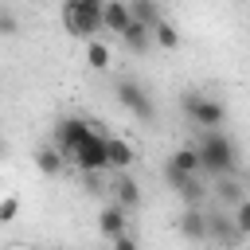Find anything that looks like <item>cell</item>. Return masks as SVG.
<instances>
[{
	"mask_svg": "<svg viewBox=\"0 0 250 250\" xmlns=\"http://www.w3.org/2000/svg\"><path fill=\"white\" fill-rule=\"evenodd\" d=\"M195 148H199L203 172H211V176H230L238 168V148H234V141L223 129H203V137H199Z\"/></svg>",
	"mask_w": 250,
	"mask_h": 250,
	"instance_id": "1",
	"label": "cell"
},
{
	"mask_svg": "<svg viewBox=\"0 0 250 250\" xmlns=\"http://www.w3.org/2000/svg\"><path fill=\"white\" fill-rule=\"evenodd\" d=\"M62 27H66L74 39H94V31L105 27V4L62 0Z\"/></svg>",
	"mask_w": 250,
	"mask_h": 250,
	"instance_id": "2",
	"label": "cell"
},
{
	"mask_svg": "<svg viewBox=\"0 0 250 250\" xmlns=\"http://www.w3.org/2000/svg\"><path fill=\"white\" fill-rule=\"evenodd\" d=\"M180 105H184V113L191 117V125H199V129H219V125L227 121V105H223L219 98H207V94L188 90V94L180 98Z\"/></svg>",
	"mask_w": 250,
	"mask_h": 250,
	"instance_id": "3",
	"label": "cell"
},
{
	"mask_svg": "<svg viewBox=\"0 0 250 250\" xmlns=\"http://www.w3.org/2000/svg\"><path fill=\"white\" fill-rule=\"evenodd\" d=\"M70 160H74L82 172H105V168H109V137L102 133V125H94V133L70 152Z\"/></svg>",
	"mask_w": 250,
	"mask_h": 250,
	"instance_id": "4",
	"label": "cell"
},
{
	"mask_svg": "<svg viewBox=\"0 0 250 250\" xmlns=\"http://www.w3.org/2000/svg\"><path fill=\"white\" fill-rule=\"evenodd\" d=\"M117 102H121L133 117H141V121H152V117H156L152 98H148V94H145V86H141V82H133V78H121V82H117Z\"/></svg>",
	"mask_w": 250,
	"mask_h": 250,
	"instance_id": "5",
	"label": "cell"
},
{
	"mask_svg": "<svg viewBox=\"0 0 250 250\" xmlns=\"http://www.w3.org/2000/svg\"><path fill=\"white\" fill-rule=\"evenodd\" d=\"M94 125H98V121H86V117H62V121L55 125V137H51V141H55V145L66 152V160H70V152L94 133Z\"/></svg>",
	"mask_w": 250,
	"mask_h": 250,
	"instance_id": "6",
	"label": "cell"
},
{
	"mask_svg": "<svg viewBox=\"0 0 250 250\" xmlns=\"http://www.w3.org/2000/svg\"><path fill=\"white\" fill-rule=\"evenodd\" d=\"M176 230H180L184 238H191V242H207V238H211V219H207L199 207H188V211L180 215Z\"/></svg>",
	"mask_w": 250,
	"mask_h": 250,
	"instance_id": "7",
	"label": "cell"
},
{
	"mask_svg": "<svg viewBox=\"0 0 250 250\" xmlns=\"http://www.w3.org/2000/svg\"><path fill=\"white\" fill-rule=\"evenodd\" d=\"M117 39H121V43H125V51H133V55H145V51L156 43L152 27H148V23H141V20H133V23H129V27L117 35Z\"/></svg>",
	"mask_w": 250,
	"mask_h": 250,
	"instance_id": "8",
	"label": "cell"
},
{
	"mask_svg": "<svg viewBox=\"0 0 250 250\" xmlns=\"http://www.w3.org/2000/svg\"><path fill=\"white\" fill-rule=\"evenodd\" d=\"M125 223H129V207H121L117 199H113L109 207H102V215H98V230H102L109 242H113V238L125 230Z\"/></svg>",
	"mask_w": 250,
	"mask_h": 250,
	"instance_id": "9",
	"label": "cell"
},
{
	"mask_svg": "<svg viewBox=\"0 0 250 250\" xmlns=\"http://www.w3.org/2000/svg\"><path fill=\"white\" fill-rule=\"evenodd\" d=\"M109 191H113V199H117L121 207H129V211H133V207L141 203V184H137V180H133L129 172H121V176H117V180L109 184Z\"/></svg>",
	"mask_w": 250,
	"mask_h": 250,
	"instance_id": "10",
	"label": "cell"
},
{
	"mask_svg": "<svg viewBox=\"0 0 250 250\" xmlns=\"http://www.w3.org/2000/svg\"><path fill=\"white\" fill-rule=\"evenodd\" d=\"M129 23H133V8H129V0H105V31L121 35Z\"/></svg>",
	"mask_w": 250,
	"mask_h": 250,
	"instance_id": "11",
	"label": "cell"
},
{
	"mask_svg": "<svg viewBox=\"0 0 250 250\" xmlns=\"http://www.w3.org/2000/svg\"><path fill=\"white\" fill-rule=\"evenodd\" d=\"M211 219V238L215 242H223V246H234V242H242L246 234L238 230V223L234 219H227V215H207Z\"/></svg>",
	"mask_w": 250,
	"mask_h": 250,
	"instance_id": "12",
	"label": "cell"
},
{
	"mask_svg": "<svg viewBox=\"0 0 250 250\" xmlns=\"http://www.w3.org/2000/svg\"><path fill=\"white\" fill-rule=\"evenodd\" d=\"M62 160H66V152L51 141V145H43L39 152H35V168L43 172V176H59L62 172Z\"/></svg>",
	"mask_w": 250,
	"mask_h": 250,
	"instance_id": "13",
	"label": "cell"
},
{
	"mask_svg": "<svg viewBox=\"0 0 250 250\" xmlns=\"http://www.w3.org/2000/svg\"><path fill=\"white\" fill-rule=\"evenodd\" d=\"M137 160V148L125 141V137H109V168H117V172H125L129 164Z\"/></svg>",
	"mask_w": 250,
	"mask_h": 250,
	"instance_id": "14",
	"label": "cell"
},
{
	"mask_svg": "<svg viewBox=\"0 0 250 250\" xmlns=\"http://www.w3.org/2000/svg\"><path fill=\"white\" fill-rule=\"evenodd\" d=\"M168 164H176L180 172H203V160H199V148L195 145H184L168 156Z\"/></svg>",
	"mask_w": 250,
	"mask_h": 250,
	"instance_id": "15",
	"label": "cell"
},
{
	"mask_svg": "<svg viewBox=\"0 0 250 250\" xmlns=\"http://www.w3.org/2000/svg\"><path fill=\"white\" fill-rule=\"evenodd\" d=\"M129 8H133V20H141V23H148V27H156L164 16H160V8H156V0H129Z\"/></svg>",
	"mask_w": 250,
	"mask_h": 250,
	"instance_id": "16",
	"label": "cell"
},
{
	"mask_svg": "<svg viewBox=\"0 0 250 250\" xmlns=\"http://www.w3.org/2000/svg\"><path fill=\"white\" fill-rule=\"evenodd\" d=\"M152 35H156V47H164V51H176V47H180V27L168 23V20H160V23L152 27Z\"/></svg>",
	"mask_w": 250,
	"mask_h": 250,
	"instance_id": "17",
	"label": "cell"
},
{
	"mask_svg": "<svg viewBox=\"0 0 250 250\" xmlns=\"http://www.w3.org/2000/svg\"><path fill=\"white\" fill-rule=\"evenodd\" d=\"M86 62H90L94 70H105V66H109V47H105L102 39H86Z\"/></svg>",
	"mask_w": 250,
	"mask_h": 250,
	"instance_id": "18",
	"label": "cell"
},
{
	"mask_svg": "<svg viewBox=\"0 0 250 250\" xmlns=\"http://www.w3.org/2000/svg\"><path fill=\"white\" fill-rule=\"evenodd\" d=\"M215 180H219V184H215V195H219V199H227V203H238V199H242V188H238L230 176H215Z\"/></svg>",
	"mask_w": 250,
	"mask_h": 250,
	"instance_id": "19",
	"label": "cell"
},
{
	"mask_svg": "<svg viewBox=\"0 0 250 250\" xmlns=\"http://www.w3.org/2000/svg\"><path fill=\"white\" fill-rule=\"evenodd\" d=\"M234 223H238V230L250 238V199H238V207H234Z\"/></svg>",
	"mask_w": 250,
	"mask_h": 250,
	"instance_id": "20",
	"label": "cell"
},
{
	"mask_svg": "<svg viewBox=\"0 0 250 250\" xmlns=\"http://www.w3.org/2000/svg\"><path fill=\"white\" fill-rule=\"evenodd\" d=\"M16 215H20V199H16V195H8V199L0 203V227H4V223H12Z\"/></svg>",
	"mask_w": 250,
	"mask_h": 250,
	"instance_id": "21",
	"label": "cell"
},
{
	"mask_svg": "<svg viewBox=\"0 0 250 250\" xmlns=\"http://www.w3.org/2000/svg\"><path fill=\"white\" fill-rule=\"evenodd\" d=\"M113 246H117V250H133V246H137V238H133L129 230H121V234L113 238Z\"/></svg>",
	"mask_w": 250,
	"mask_h": 250,
	"instance_id": "22",
	"label": "cell"
},
{
	"mask_svg": "<svg viewBox=\"0 0 250 250\" xmlns=\"http://www.w3.org/2000/svg\"><path fill=\"white\" fill-rule=\"evenodd\" d=\"M0 31H4V35H16V16H12V12L0 16Z\"/></svg>",
	"mask_w": 250,
	"mask_h": 250,
	"instance_id": "23",
	"label": "cell"
},
{
	"mask_svg": "<svg viewBox=\"0 0 250 250\" xmlns=\"http://www.w3.org/2000/svg\"><path fill=\"white\" fill-rule=\"evenodd\" d=\"M78 4H105V0H78Z\"/></svg>",
	"mask_w": 250,
	"mask_h": 250,
	"instance_id": "24",
	"label": "cell"
}]
</instances>
